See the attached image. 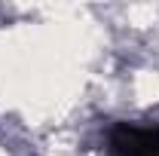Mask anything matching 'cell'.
Instances as JSON below:
<instances>
[{"mask_svg":"<svg viewBox=\"0 0 159 156\" xmlns=\"http://www.w3.org/2000/svg\"><path fill=\"white\" fill-rule=\"evenodd\" d=\"M110 150L116 156H159V129L122 122L110 132Z\"/></svg>","mask_w":159,"mask_h":156,"instance_id":"cell-1","label":"cell"}]
</instances>
